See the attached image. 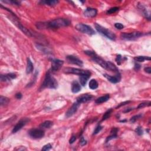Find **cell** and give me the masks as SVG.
<instances>
[{
    "label": "cell",
    "instance_id": "13",
    "mask_svg": "<svg viewBox=\"0 0 151 151\" xmlns=\"http://www.w3.org/2000/svg\"><path fill=\"white\" fill-rule=\"evenodd\" d=\"M103 76L108 80L110 82L112 83H119L121 80V75L119 73H118L115 76H110L107 74H103Z\"/></svg>",
    "mask_w": 151,
    "mask_h": 151
},
{
    "label": "cell",
    "instance_id": "44",
    "mask_svg": "<svg viewBox=\"0 0 151 151\" xmlns=\"http://www.w3.org/2000/svg\"><path fill=\"white\" fill-rule=\"evenodd\" d=\"M22 96H22V94L21 93H18L16 94V97L17 99H21L22 98Z\"/></svg>",
    "mask_w": 151,
    "mask_h": 151
},
{
    "label": "cell",
    "instance_id": "27",
    "mask_svg": "<svg viewBox=\"0 0 151 151\" xmlns=\"http://www.w3.org/2000/svg\"><path fill=\"white\" fill-rule=\"evenodd\" d=\"M134 60L137 62H143L145 60H150V57H145V56H137L134 58Z\"/></svg>",
    "mask_w": 151,
    "mask_h": 151
},
{
    "label": "cell",
    "instance_id": "18",
    "mask_svg": "<svg viewBox=\"0 0 151 151\" xmlns=\"http://www.w3.org/2000/svg\"><path fill=\"white\" fill-rule=\"evenodd\" d=\"M81 90V86L77 81H74L72 83V91L73 93H77Z\"/></svg>",
    "mask_w": 151,
    "mask_h": 151
},
{
    "label": "cell",
    "instance_id": "20",
    "mask_svg": "<svg viewBox=\"0 0 151 151\" xmlns=\"http://www.w3.org/2000/svg\"><path fill=\"white\" fill-rule=\"evenodd\" d=\"M109 94H106L105 95V96L97 98V99L96 100V101H95V103H96V104H101V103L106 102L108 101V100L109 99Z\"/></svg>",
    "mask_w": 151,
    "mask_h": 151
},
{
    "label": "cell",
    "instance_id": "3",
    "mask_svg": "<svg viewBox=\"0 0 151 151\" xmlns=\"http://www.w3.org/2000/svg\"><path fill=\"white\" fill-rule=\"evenodd\" d=\"M95 28L96 30H97V32H99V33H100L101 34L104 35V36L106 37L107 38L110 39L111 40H116V36L113 32L110 31L109 30L107 29V28H105L102 26H101L100 25L98 24H95Z\"/></svg>",
    "mask_w": 151,
    "mask_h": 151
},
{
    "label": "cell",
    "instance_id": "29",
    "mask_svg": "<svg viewBox=\"0 0 151 151\" xmlns=\"http://www.w3.org/2000/svg\"><path fill=\"white\" fill-rule=\"evenodd\" d=\"M142 117V115H135L133 117H132L130 119V122L131 123H135V122L137 120L139 119L140 118H141Z\"/></svg>",
    "mask_w": 151,
    "mask_h": 151
},
{
    "label": "cell",
    "instance_id": "7",
    "mask_svg": "<svg viewBox=\"0 0 151 151\" xmlns=\"http://www.w3.org/2000/svg\"><path fill=\"white\" fill-rule=\"evenodd\" d=\"M10 20H11V21H13V23L14 24L16 25V26L18 28H19V29L21 30L22 32H23V33H24L25 35H27V36H28V37H31L32 36L31 32H30L28 29H27V28H25V27H24L23 25H22L19 21H18L17 17H14L13 16V18L10 17Z\"/></svg>",
    "mask_w": 151,
    "mask_h": 151
},
{
    "label": "cell",
    "instance_id": "9",
    "mask_svg": "<svg viewBox=\"0 0 151 151\" xmlns=\"http://www.w3.org/2000/svg\"><path fill=\"white\" fill-rule=\"evenodd\" d=\"M29 121H30V119L28 118L22 119L20 120V121L17 123L16 126H14V128H13V130H12V132H13V133H16V132H17L18 130L21 129L23 128V127Z\"/></svg>",
    "mask_w": 151,
    "mask_h": 151
},
{
    "label": "cell",
    "instance_id": "31",
    "mask_svg": "<svg viewBox=\"0 0 151 151\" xmlns=\"http://www.w3.org/2000/svg\"><path fill=\"white\" fill-rule=\"evenodd\" d=\"M150 105V102H143L140 103L139 105V106H138V109H142L145 108V107L148 106H149Z\"/></svg>",
    "mask_w": 151,
    "mask_h": 151
},
{
    "label": "cell",
    "instance_id": "16",
    "mask_svg": "<svg viewBox=\"0 0 151 151\" xmlns=\"http://www.w3.org/2000/svg\"><path fill=\"white\" fill-rule=\"evenodd\" d=\"M97 14V10L95 9V8H88L85 10V11L84 12V16L90 18L94 17L96 16Z\"/></svg>",
    "mask_w": 151,
    "mask_h": 151
},
{
    "label": "cell",
    "instance_id": "46",
    "mask_svg": "<svg viewBox=\"0 0 151 151\" xmlns=\"http://www.w3.org/2000/svg\"><path fill=\"white\" fill-rule=\"evenodd\" d=\"M133 109V108H129V109H126L125 110V111H123V112L124 113H127V112H130V111H131Z\"/></svg>",
    "mask_w": 151,
    "mask_h": 151
},
{
    "label": "cell",
    "instance_id": "15",
    "mask_svg": "<svg viewBox=\"0 0 151 151\" xmlns=\"http://www.w3.org/2000/svg\"><path fill=\"white\" fill-rule=\"evenodd\" d=\"M92 60L97 63L99 65L101 66L103 68L105 69H107V62L105 61L103 59H102L101 57L98 56L96 54V56H94V57H92Z\"/></svg>",
    "mask_w": 151,
    "mask_h": 151
},
{
    "label": "cell",
    "instance_id": "2",
    "mask_svg": "<svg viewBox=\"0 0 151 151\" xmlns=\"http://www.w3.org/2000/svg\"><path fill=\"white\" fill-rule=\"evenodd\" d=\"M58 83L54 77H53L50 73V72H48L45 75L44 80L42 87L48 88V89H55L57 87Z\"/></svg>",
    "mask_w": 151,
    "mask_h": 151
},
{
    "label": "cell",
    "instance_id": "32",
    "mask_svg": "<svg viewBox=\"0 0 151 151\" xmlns=\"http://www.w3.org/2000/svg\"><path fill=\"white\" fill-rule=\"evenodd\" d=\"M84 53H85L86 54H87V55L91 57V58L94 57V56L96 55V54L95 53V52H92V51H89V50L85 51V52H84Z\"/></svg>",
    "mask_w": 151,
    "mask_h": 151
},
{
    "label": "cell",
    "instance_id": "28",
    "mask_svg": "<svg viewBox=\"0 0 151 151\" xmlns=\"http://www.w3.org/2000/svg\"><path fill=\"white\" fill-rule=\"evenodd\" d=\"M112 112H113L112 109H109L108 111H107L105 113L104 115L103 116L102 120H105L108 119V118H109L112 114Z\"/></svg>",
    "mask_w": 151,
    "mask_h": 151
},
{
    "label": "cell",
    "instance_id": "33",
    "mask_svg": "<svg viewBox=\"0 0 151 151\" xmlns=\"http://www.w3.org/2000/svg\"><path fill=\"white\" fill-rule=\"evenodd\" d=\"M52 148V145H51L50 143H48V144H47V145H44L43 146V148H42V149L41 150H50Z\"/></svg>",
    "mask_w": 151,
    "mask_h": 151
},
{
    "label": "cell",
    "instance_id": "45",
    "mask_svg": "<svg viewBox=\"0 0 151 151\" xmlns=\"http://www.w3.org/2000/svg\"><path fill=\"white\" fill-rule=\"evenodd\" d=\"M140 68V66L139 65V64H135V70H139Z\"/></svg>",
    "mask_w": 151,
    "mask_h": 151
},
{
    "label": "cell",
    "instance_id": "17",
    "mask_svg": "<svg viewBox=\"0 0 151 151\" xmlns=\"http://www.w3.org/2000/svg\"><path fill=\"white\" fill-rule=\"evenodd\" d=\"M17 77L16 74L15 73H9L7 74H1L0 79H1V81H4V82H6V81H9L12 79H16Z\"/></svg>",
    "mask_w": 151,
    "mask_h": 151
},
{
    "label": "cell",
    "instance_id": "19",
    "mask_svg": "<svg viewBox=\"0 0 151 151\" xmlns=\"http://www.w3.org/2000/svg\"><path fill=\"white\" fill-rule=\"evenodd\" d=\"M106 70L112 71L116 73H119V70L116 66L111 62H107V69Z\"/></svg>",
    "mask_w": 151,
    "mask_h": 151
},
{
    "label": "cell",
    "instance_id": "26",
    "mask_svg": "<svg viewBox=\"0 0 151 151\" xmlns=\"http://www.w3.org/2000/svg\"><path fill=\"white\" fill-rule=\"evenodd\" d=\"M10 102V99L8 97L4 96H0V105L1 106H6Z\"/></svg>",
    "mask_w": 151,
    "mask_h": 151
},
{
    "label": "cell",
    "instance_id": "40",
    "mask_svg": "<svg viewBox=\"0 0 151 151\" xmlns=\"http://www.w3.org/2000/svg\"><path fill=\"white\" fill-rule=\"evenodd\" d=\"M115 27H116L117 29H118V30L123 29V27H124L123 25L121 23H116L115 24Z\"/></svg>",
    "mask_w": 151,
    "mask_h": 151
},
{
    "label": "cell",
    "instance_id": "10",
    "mask_svg": "<svg viewBox=\"0 0 151 151\" xmlns=\"http://www.w3.org/2000/svg\"><path fill=\"white\" fill-rule=\"evenodd\" d=\"M66 60L69 63L75 64V65H77L80 66V67H82L83 65V63L82 61L78 59L77 57L74 56H67L66 57Z\"/></svg>",
    "mask_w": 151,
    "mask_h": 151
},
{
    "label": "cell",
    "instance_id": "12",
    "mask_svg": "<svg viewBox=\"0 0 151 151\" xmlns=\"http://www.w3.org/2000/svg\"><path fill=\"white\" fill-rule=\"evenodd\" d=\"M80 104L79 103H78L77 102H76L74 103L73 105H72V106L68 110L67 112L66 113V116L67 118H70V117L72 116L73 115H74L76 113V112L77 111L78 108L80 106Z\"/></svg>",
    "mask_w": 151,
    "mask_h": 151
},
{
    "label": "cell",
    "instance_id": "11",
    "mask_svg": "<svg viewBox=\"0 0 151 151\" xmlns=\"http://www.w3.org/2000/svg\"><path fill=\"white\" fill-rule=\"evenodd\" d=\"M63 61L58 60V59H54L52 61V68L51 70L52 72H57L59 71L62 67V66L63 64Z\"/></svg>",
    "mask_w": 151,
    "mask_h": 151
},
{
    "label": "cell",
    "instance_id": "14",
    "mask_svg": "<svg viewBox=\"0 0 151 151\" xmlns=\"http://www.w3.org/2000/svg\"><path fill=\"white\" fill-rule=\"evenodd\" d=\"M93 98V96L89 94H84L81 95V96H79L77 98V101L78 103H79L80 104L82 103H86L87 102Z\"/></svg>",
    "mask_w": 151,
    "mask_h": 151
},
{
    "label": "cell",
    "instance_id": "30",
    "mask_svg": "<svg viewBox=\"0 0 151 151\" xmlns=\"http://www.w3.org/2000/svg\"><path fill=\"white\" fill-rule=\"evenodd\" d=\"M119 9V8L117 7H113L111 8V9H109L107 11V14H113L115 13H116Z\"/></svg>",
    "mask_w": 151,
    "mask_h": 151
},
{
    "label": "cell",
    "instance_id": "38",
    "mask_svg": "<svg viewBox=\"0 0 151 151\" xmlns=\"http://www.w3.org/2000/svg\"><path fill=\"white\" fill-rule=\"evenodd\" d=\"M5 3H11V4L13 5H16V6H20V2L17 1H3Z\"/></svg>",
    "mask_w": 151,
    "mask_h": 151
},
{
    "label": "cell",
    "instance_id": "24",
    "mask_svg": "<svg viewBox=\"0 0 151 151\" xmlns=\"http://www.w3.org/2000/svg\"><path fill=\"white\" fill-rule=\"evenodd\" d=\"M90 77L89 76H86V75H82V76H80L79 77V80H80V83L81 85L83 86H84L87 83L88 79Z\"/></svg>",
    "mask_w": 151,
    "mask_h": 151
},
{
    "label": "cell",
    "instance_id": "22",
    "mask_svg": "<svg viewBox=\"0 0 151 151\" xmlns=\"http://www.w3.org/2000/svg\"><path fill=\"white\" fill-rule=\"evenodd\" d=\"M53 122L50 121V120H47V121L44 122L43 123H42L40 125V127L41 128L43 129H48L50 128L51 127L53 126Z\"/></svg>",
    "mask_w": 151,
    "mask_h": 151
},
{
    "label": "cell",
    "instance_id": "8",
    "mask_svg": "<svg viewBox=\"0 0 151 151\" xmlns=\"http://www.w3.org/2000/svg\"><path fill=\"white\" fill-rule=\"evenodd\" d=\"M30 136L33 139H40L44 137V131L41 129H32L28 132Z\"/></svg>",
    "mask_w": 151,
    "mask_h": 151
},
{
    "label": "cell",
    "instance_id": "34",
    "mask_svg": "<svg viewBox=\"0 0 151 151\" xmlns=\"http://www.w3.org/2000/svg\"><path fill=\"white\" fill-rule=\"evenodd\" d=\"M136 133L138 135H139V136L143 135V130H142L141 127L139 126L136 129Z\"/></svg>",
    "mask_w": 151,
    "mask_h": 151
},
{
    "label": "cell",
    "instance_id": "4",
    "mask_svg": "<svg viewBox=\"0 0 151 151\" xmlns=\"http://www.w3.org/2000/svg\"><path fill=\"white\" fill-rule=\"evenodd\" d=\"M76 29L81 33L86 34L92 35L96 34L94 30L89 25L84 24H78L75 26Z\"/></svg>",
    "mask_w": 151,
    "mask_h": 151
},
{
    "label": "cell",
    "instance_id": "1",
    "mask_svg": "<svg viewBox=\"0 0 151 151\" xmlns=\"http://www.w3.org/2000/svg\"><path fill=\"white\" fill-rule=\"evenodd\" d=\"M70 20L66 18H57L48 22H40L36 26L39 29H58L60 27H67L70 24Z\"/></svg>",
    "mask_w": 151,
    "mask_h": 151
},
{
    "label": "cell",
    "instance_id": "43",
    "mask_svg": "<svg viewBox=\"0 0 151 151\" xmlns=\"http://www.w3.org/2000/svg\"><path fill=\"white\" fill-rule=\"evenodd\" d=\"M144 70H145V72H146L147 73H148V74L151 73V69H150V67H145V69H144Z\"/></svg>",
    "mask_w": 151,
    "mask_h": 151
},
{
    "label": "cell",
    "instance_id": "36",
    "mask_svg": "<svg viewBox=\"0 0 151 151\" xmlns=\"http://www.w3.org/2000/svg\"><path fill=\"white\" fill-rule=\"evenodd\" d=\"M117 138V135H113V134H111V136H108L106 139V142H108L109 140H111L113 139L116 138Z\"/></svg>",
    "mask_w": 151,
    "mask_h": 151
},
{
    "label": "cell",
    "instance_id": "41",
    "mask_svg": "<svg viewBox=\"0 0 151 151\" xmlns=\"http://www.w3.org/2000/svg\"><path fill=\"white\" fill-rule=\"evenodd\" d=\"M76 136H73L72 137H71L70 139V140H69V143H70V144L73 143L74 142L76 141Z\"/></svg>",
    "mask_w": 151,
    "mask_h": 151
},
{
    "label": "cell",
    "instance_id": "25",
    "mask_svg": "<svg viewBox=\"0 0 151 151\" xmlns=\"http://www.w3.org/2000/svg\"><path fill=\"white\" fill-rule=\"evenodd\" d=\"M89 87L90 89H91V90H95L99 86V84H98L97 81L95 79H91L89 82Z\"/></svg>",
    "mask_w": 151,
    "mask_h": 151
},
{
    "label": "cell",
    "instance_id": "35",
    "mask_svg": "<svg viewBox=\"0 0 151 151\" xmlns=\"http://www.w3.org/2000/svg\"><path fill=\"white\" fill-rule=\"evenodd\" d=\"M102 128H103L102 126H100V125L96 127V129H95V130H94V132H93V135H96V134H97L99 132L101 131V130L102 129Z\"/></svg>",
    "mask_w": 151,
    "mask_h": 151
},
{
    "label": "cell",
    "instance_id": "23",
    "mask_svg": "<svg viewBox=\"0 0 151 151\" xmlns=\"http://www.w3.org/2000/svg\"><path fill=\"white\" fill-rule=\"evenodd\" d=\"M41 3H42L43 4H45L47 5V6H55L59 3L58 1H56V0H48V1H41Z\"/></svg>",
    "mask_w": 151,
    "mask_h": 151
},
{
    "label": "cell",
    "instance_id": "5",
    "mask_svg": "<svg viewBox=\"0 0 151 151\" xmlns=\"http://www.w3.org/2000/svg\"><path fill=\"white\" fill-rule=\"evenodd\" d=\"M64 72L67 74H73L79 76L86 75L89 77H90L91 76V72L89 71L81 70V69H76V68H66L64 70Z\"/></svg>",
    "mask_w": 151,
    "mask_h": 151
},
{
    "label": "cell",
    "instance_id": "6",
    "mask_svg": "<svg viewBox=\"0 0 151 151\" xmlns=\"http://www.w3.org/2000/svg\"><path fill=\"white\" fill-rule=\"evenodd\" d=\"M142 35H143V33H140V32H133V33H123L120 35V37L123 40H133L142 36Z\"/></svg>",
    "mask_w": 151,
    "mask_h": 151
},
{
    "label": "cell",
    "instance_id": "37",
    "mask_svg": "<svg viewBox=\"0 0 151 151\" xmlns=\"http://www.w3.org/2000/svg\"><path fill=\"white\" fill-rule=\"evenodd\" d=\"M130 102H130V101H125V102H123L120 103V104H119L118 105V106H116V109H118V108H120V107H122V106H125V105H126L127 104H129V103H130Z\"/></svg>",
    "mask_w": 151,
    "mask_h": 151
},
{
    "label": "cell",
    "instance_id": "42",
    "mask_svg": "<svg viewBox=\"0 0 151 151\" xmlns=\"http://www.w3.org/2000/svg\"><path fill=\"white\" fill-rule=\"evenodd\" d=\"M80 143L81 146H84L86 143H87V142H86V140L82 137V138H81L80 142Z\"/></svg>",
    "mask_w": 151,
    "mask_h": 151
},
{
    "label": "cell",
    "instance_id": "21",
    "mask_svg": "<svg viewBox=\"0 0 151 151\" xmlns=\"http://www.w3.org/2000/svg\"><path fill=\"white\" fill-rule=\"evenodd\" d=\"M34 69L33 64L32 63L31 60L29 58H27V64L26 67V73L27 74H30L33 72Z\"/></svg>",
    "mask_w": 151,
    "mask_h": 151
},
{
    "label": "cell",
    "instance_id": "39",
    "mask_svg": "<svg viewBox=\"0 0 151 151\" xmlns=\"http://www.w3.org/2000/svg\"><path fill=\"white\" fill-rule=\"evenodd\" d=\"M116 61L119 65H120L121 64V63L122 62V57L121 56V55H118L117 56L116 58Z\"/></svg>",
    "mask_w": 151,
    "mask_h": 151
}]
</instances>
